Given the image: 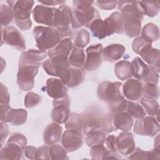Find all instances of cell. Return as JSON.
I'll list each match as a JSON object with an SVG mask.
<instances>
[{
	"label": "cell",
	"instance_id": "obj_60",
	"mask_svg": "<svg viewBox=\"0 0 160 160\" xmlns=\"http://www.w3.org/2000/svg\"><path fill=\"white\" fill-rule=\"evenodd\" d=\"M123 159L122 157H121L120 155L118 154L117 152H109L108 156L106 158V159Z\"/></svg>",
	"mask_w": 160,
	"mask_h": 160
},
{
	"label": "cell",
	"instance_id": "obj_33",
	"mask_svg": "<svg viewBox=\"0 0 160 160\" xmlns=\"http://www.w3.org/2000/svg\"><path fill=\"white\" fill-rule=\"evenodd\" d=\"M85 60L86 56L83 48L74 47L68 56L70 66L81 68L84 65Z\"/></svg>",
	"mask_w": 160,
	"mask_h": 160
},
{
	"label": "cell",
	"instance_id": "obj_35",
	"mask_svg": "<svg viewBox=\"0 0 160 160\" xmlns=\"http://www.w3.org/2000/svg\"><path fill=\"white\" fill-rule=\"evenodd\" d=\"M64 124L67 130H72L82 132L83 128V114L72 112Z\"/></svg>",
	"mask_w": 160,
	"mask_h": 160
},
{
	"label": "cell",
	"instance_id": "obj_34",
	"mask_svg": "<svg viewBox=\"0 0 160 160\" xmlns=\"http://www.w3.org/2000/svg\"><path fill=\"white\" fill-rule=\"evenodd\" d=\"M145 41L152 43L159 38V29L158 26L152 22L146 24L141 31V36Z\"/></svg>",
	"mask_w": 160,
	"mask_h": 160
},
{
	"label": "cell",
	"instance_id": "obj_29",
	"mask_svg": "<svg viewBox=\"0 0 160 160\" xmlns=\"http://www.w3.org/2000/svg\"><path fill=\"white\" fill-rule=\"evenodd\" d=\"M28 112L23 109L11 108L7 112L5 122H10L14 126H21L24 124L27 120Z\"/></svg>",
	"mask_w": 160,
	"mask_h": 160
},
{
	"label": "cell",
	"instance_id": "obj_52",
	"mask_svg": "<svg viewBox=\"0 0 160 160\" xmlns=\"http://www.w3.org/2000/svg\"><path fill=\"white\" fill-rule=\"evenodd\" d=\"M106 148L109 152H117V146H116V137L114 135H109L106 138L104 141Z\"/></svg>",
	"mask_w": 160,
	"mask_h": 160
},
{
	"label": "cell",
	"instance_id": "obj_5",
	"mask_svg": "<svg viewBox=\"0 0 160 160\" xmlns=\"http://www.w3.org/2000/svg\"><path fill=\"white\" fill-rule=\"evenodd\" d=\"M40 64H26L19 66L17 84L24 91L31 90L34 86V78L38 72Z\"/></svg>",
	"mask_w": 160,
	"mask_h": 160
},
{
	"label": "cell",
	"instance_id": "obj_46",
	"mask_svg": "<svg viewBox=\"0 0 160 160\" xmlns=\"http://www.w3.org/2000/svg\"><path fill=\"white\" fill-rule=\"evenodd\" d=\"M100 129L106 134L116 131V128L113 124L112 114H106L101 119Z\"/></svg>",
	"mask_w": 160,
	"mask_h": 160
},
{
	"label": "cell",
	"instance_id": "obj_1",
	"mask_svg": "<svg viewBox=\"0 0 160 160\" xmlns=\"http://www.w3.org/2000/svg\"><path fill=\"white\" fill-rule=\"evenodd\" d=\"M93 1H73L71 14V26L72 29L82 26L88 27L96 18H100L98 10L93 6Z\"/></svg>",
	"mask_w": 160,
	"mask_h": 160
},
{
	"label": "cell",
	"instance_id": "obj_49",
	"mask_svg": "<svg viewBox=\"0 0 160 160\" xmlns=\"http://www.w3.org/2000/svg\"><path fill=\"white\" fill-rule=\"evenodd\" d=\"M8 141L15 142L17 144L21 146L24 149H25V148L27 146V143H28L27 138H26V136L19 132L12 133L11 134V136L9 137V138L8 139Z\"/></svg>",
	"mask_w": 160,
	"mask_h": 160
},
{
	"label": "cell",
	"instance_id": "obj_59",
	"mask_svg": "<svg viewBox=\"0 0 160 160\" xmlns=\"http://www.w3.org/2000/svg\"><path fill=\"white\" fill-rule=\"evenodd\" d=\"M41 4H42L43 5H47V6H54V5H61L65 3L64 1H52V0H47V1H38Z\"/></svg>",
	"mask_w": 160,
	"mask_h": 160
},
{
	"label": "cell",
	"instance_id": "obj_7",
	"mask_svg": "<svg viewBox=\"0 0 160 160\" xmlns=\"http://www.w3.org/2000/svg\"><path fill=\"white\" fill-rule=\"evenodd\" d=\"M160 126L158 119L153 116H144L136 121L134 132L139 135L154 136L159 132Z\"/></svg>",
	"mask_w": 160,
	"mask_h": 160
},
{
	"label": "cell",
	"instance_id": "obj_8",
	"mask_svg": "<svg viewBox=\"0 0 160 160\" xmlns=\"http://www.w3.org/2000/svg\"><path fill=\"white\" fill-rule=\"evenodd\" d=\"M52 105V119L58 124L65 123L70 116V99L69 96L66 95L61 98L54 99Z\"/></svg>",
	"mask_w": 160,
	"mask_h": 160
},
{
	"label": "cell",
	"instance_id": "obj_30",
	"mask_svg": "<svg viewBox=\"0 0 160 160\" xmlns=\"http://www.w3.org/2000/svg\"><path fill=\"white\" fill-rule=\"evenodd\" d=\"M114 69L116 77L120 80L124 81L133 76V66L128 61L122 60L118 62Z\"/></svg>",
	"mask_w": 160,
	"mask_h": 160
},
{
	"label": "cell",
	"instance_id": "obj_40",
	"mask_svg": "<svg viewBox=\"0 0 160 160\" xmlns=\"http://www.w3.org/2000/svg\"><path fill=\"white\" fill-rule=\"evenodd\" d=\"M142 94L146 99L156 101L159 95V88L155 83L146 82V84L142 86Z\"/></svg>",
	"mask_w": 160,
	"mask_h": 160
},
{
	"label": "cell",
	"instance_id": "obj_4",
	"mask_svg": "<svg viewBox=\"0 0 160 160\" xmlns=\"http://www.w3.org/2000/svg\"><path fill=\"white\" fill-rule=\"evenodd\" d=\"M72 9L66 4H61L56 8L53 20V26L62 38H69L72 35L71 26Z\"/></svg>",
	"mask_w": 160,
	"mask_h": 160
},
{
	"label": "cell",
	"instance_id": "obj_24",
	"mask_svg": "<svg viewBox=\"0 0 160 160\" xmlns=\"http://www.w3.org/2000/svg\"><path fill=\"white\" fill-rule=\"evenodd\" d=\"M113 124L116 129L123 131H130L133 126L132 118L126 112H121L112 114Z\"/></svg>",
	"mask_w": 160,
	"mask_h": 160
},
{
	"label": "cell",
	"instance_id": "obj_12",
	"mask_svg": "<svg viewBox=\"0 0 160 160\" xmlns=\"http://www.w3.org/2000/svg\"><path fill=\"white\" fill-rule=\"evenodd\" d=\"M117 5L123 18L134 17L141 20L144 18V11L139 1H119Z\"/></svg>",
	"mask_w": 160,
	"mask_h": 160
},
{
	"label": "cell",
	"instance_id": "obj_38",
	"mask_svg": "<svg viewBox=\"0 0 160 160\" xmlns=\"http://www.w3.org/2000/svg\"><path fill=\"white\" fill-rule=\"evenodd\" d=\"M140 103L143 108L146 114L149 116H157L159 114V103L156 100L148 99L144 98H141Z\"/></svg>",
	"mask_w": 160,
	"mask_h": 160
},
{
	"label": "cell",
	"instance_id": "obj_44",
	"mask_svg": "<svg viewBox=\"0 0 160 160\" xmlns=\"http://www.w3.org/2000/svg\"><path fill=\"white\" fill-rule=\"evenodd\" d=\"M0 12L1 27L7 26L12 22L14 18L12 9L8 5L1 4L0 6Z\"/></svg>",
	"mask_w": 160,
	"mask_h": 160
},
{
	"label": "cell",
	"instance_id": "obj_27",
	"mask_svg": "<svg viewBox=\"0 0 160 160\" xmlns=\"http://www.w3.org/2000/svg\"><path fill=\"white\" fill-rule=\"evenodd\" d=\"M73 48V43L71 39L70 38H64L61 39L54 48L48 51V55L49 58L58 55L69 56Z\"/></svg>",
	"mask_w": 160,
	"mask_h": 160
},
{
	"label": "cell",
	"instance_id": "obj_36",
	"mask_svg": "<svg viewBox=\"0 0 160 160\" xmlns=\"http://www.w3.org/2000/svg\"><path fill=\"white\" fill-rule=\"evenodd\" d=\"M106 138V134L99 129L87 135L86 138V143L89 147L98 144H104Z\"/></svg>",
	"mask_w": 160,
	"mask_h": 160
},
{
	"label": "cell",
	"instance_id": "obj_56",
	"mask_svg": "<svg viewBox=\"0 0 160 160\" xmlns=\"http://www.w3.org/2000/svg\"><path fill=\"white\" fill-rule=\"evenodd\" d=\"M146 159L148 160H159L160 159V148H154L151 151H146Z\"/></svg>",
	"mask_w": 160,
	"mask_h": 160
},
{
	"label": "cell",
	"instance_id": "obj_58",
	"mask_svg": "<svg viewBox=\"0 0 160 160\" xmlns=\"http://www.w3.org/2000/svg\"><path fill=\"white\" fill-rule=\"evenodd\" d=\"M36 148L32 146H26L24 149L25 156L30 159H35V153L36 151Z\"/></svg>",
	"mask_w": 160,
	"mask_h": 160
},
{
	"label": "cell",
	"instance_id": "obj_14",
	"mask_svg": "<svg viewBox=\"0 0 160 160\" xmlns=\"http://www.w3.org/2000/svg\"><path fill=\"white\" fill-rule=\"evenodd\" d=\"M61 144L68 152L78 150L83 144V136L81 132L66 130L61 137Z\"/></svg>",
	"mask_w": 160,
	"mask_h": 160
},
{
	"label": "cell",
	"instance_id": "obj_32",
	"mask_svg": "<svg viewBox=\"0 0 160 160\" xmlns=\"http://www.w3.org/2000/svg\"><path fill=\"white\" fill-rule=\"evenodd\" d=\"M133 66V76L139 81L146 77L149 72L150 66L147 65L139 57H136L131 62Z\"/></svg>",
	"mask_w": 160,
	"mask_h": 160
},
{
	"label": "cell",
	"instance_id": "obj_18",
	"mask_svg": "<svg viewBox=\"0 0 160 160\" xmlns=\"http://www.w3.org/2000/svg\"><path fill=\"white\" fill-rule=\"evenodd\" d=\"M118 151L122 155L129 156L135 149L134 136L131 132L123 131L116 137Z\"/></svg>",
	"mask_w": 160,
	"mask_h": 160
},
{
	"label": "cell",
	"instance_id": "obj_41",
	"mask_svg": "<svg viewBox=\"0 0 160 160\" xmlns=\"http://www.w3.org/2000/svg\"><path fill=\"white\" fill-rule=\"evenodd\" d=\"M127 102L128 101L122 95H121L108 103L111 112L116 114L124 111L126 109Z\"/></svg>",
	"mask_w": 160,
	"mask_h": 160
},
{
	"label": "cell",
	"instance_id": "obj_17",
	"mask_svg": "<svg viewBox=\"0 0 160 160\" xmlns=\"http://www.w3.org/2000/svg\"><path fill=\"white\" fill-rule=\"evenodd\" d=\"M45 89L48 96L53 99L61 98L68 95L66 85L59 79L53 78L48 79Z\"/></svg>",
	"mask_w": 160,
	"mask_h": 160
},
{
	"label": "cell",
	"instance_id": "obj_26",
	"mask_svg": "<svg viewBox=\"0 0 160 160\" xmlns=\"http://www.w3.org/2000/svg\"><path fill=\"white\" fill-rule=\"evenodd\" d=\"M139 55L144 61L155 68L159 72V50L152 48V45L141 51Z\"/></svg>",
	"mask_w": 160,
	"mask_h": 160
},
{
	"label": "cell",
	"instance_id": "obj_3",
	"mask_svg": "<svg viewBox=\"0 0 160 160\" xmlns=\"http://www.w3.org/2000/svg\"><path fill=\"white\" fill-rule=\"evenodd\" d=\"M32 32L37 47L40 50L46 51L54 48L61 39L59 32L50 26H36Z\"/></svg>",
	"mask_w": 160,
	"mask_h": 160
},
{
	"label": "cell",
	"instance_id": "obj_48",
	"mask_svg": "<svg viewBox=\"0 0 160 160\" xmlns=\"http://www.w3.org/2000/svg\"><path fill=\"white\" fill-rule=\"evenodd\" d=\"M151 45H152V43L145 41L141 36H139L133 40L132 42V49L135 53L139 54L141 51Z\"/></svg>",
	"mask_w": 160,
	"mask_h": 160
},
{
	"label": "cell",
	"instance_id": "obj_55",
	"mask_svg": "<svg viewBox=\"0 0 160 160\" xmlns=\"http://www.w3.org/2000/svg\"><path fill=\"white\" fill-rule=\"evenodd\" d=\"M129 159H146V151L137 148L129 155Z\"/></svg>",
	"mask_w": 160,
	"mask_h": 160
},
{
	"label": "cell",
	"instance_id": "obj_43",
	"mask_svg": "<svg viewBox=\"0 0 160 160\" xmlns=\"http://www.w3.org/2000/svg\"><path fill=\"white\" fill-rule=\"evenodd\" d=\"M50 159H68L67 151L65 148L59 144H52L49 146Z\"/></svg>",
	"mask_w": 160,
	"mask_h": 160
},
{
	"label": "cell",
	"instance_id": "obj_42",
	"mask_svg": "<svg viewBox=\"0 0 160 160\" xmlns=\"http://www.w3.org/2000/svg\"><path fill=\"white\" fill-rule=\"evenodd\" d=\"M90 41V34L85 29H80L76 32L74 44L76 47L83 48L86 46Z\"/></svg>",
	"mask_w": 160,
	"mask_h": 160
},
{
	"label": "cell",
	"instance_id": "obj_23",
	"mask_svg": "<svg viewBox=\"0 0 160 160\" xmlns=\"http://www.w3.org/2000/svg\"><path fill=\"white\" fill-rule=\"evenodd\" d=\"M126 51L125 47L120 44H111L102 51V58L106 61L114 62L121 59Z\"/></svg>",
	"mask_w": 160,
	"mask_h": 160
},
{
	"label": "cell",
	"instance_id": "obj_6",
	"mask_svg": "<svg viewBox=\"0 0 160 160\" xmlns=\"http://www.w3.org/2000/svg\"><path fill=\"white\" fill-rule=\"evenodd\" d=\"M1 45L4 42L18 51L26 49L25 39L16 28L12 26L1 27Z\"/></svg>",
	"mask_w": 160,
	"mask_h": 160
},
{
	"label": "cell",
	"instance_id": "obj_54",
	"mask_svg": "<svg viewBox=\"0 0 160 160\" xmlns=\"http://www.w3.org/2000/svg\"><path fill=\"white\" fill-rule=\"evenodd\" d=\"M97 5L99 8L104 10H110L116 8L118 4L117 1H97Z\"/></svg>",
	"mask_w": 160,
	"mask_h": 160
},
{
	"label": "cell",
	"instance_id": "obj_37",
	"mask_svg": "<svg viewBox=\"0 0 160 160\" xmlns=\"http://www.w3.org/2000/svg\"><path fill=\"white\" fill-rule=\"evenodd\" d=\"M139 2L143 9L144 14L152 18L158 14L160 9L159 1H140Z\"/></svg>",
	"mask_w": 160,
	"mask_h": 160
},
{
	"label": "cell",
	"instance_id": "obj_11",
	"mask_svg": "<svg viewBox=\"0 0 160 160\" xmlns=\"http://www.w3.org/2000/svg\"><path fill=\"white\" fill-rule=\"evenodd\" d=\"M121 86L122 83L120 82L104 81L100 83L98 87V96L101 100L108 102L122 95L121 92Z\"/></svg>",
	"mask_w": 160,
	"mask_h": 160
},
{
	"label": "cell",
	"instance_id": "obj_31",
	"mask_svg": "<svg viewBox=\"0 0 160 160\" xmlns=\"http://www.w3.org/2000/svg\"><path fill=\"white\" fill-rule=\"evenodd\" d=\"M124 30L126 35L130 38H134L140 34L141 30V20L134 18H124Z\"/></svg>",
	"mask_w": 160,
	"mask_h": 160
},
{
	"label": "cell",
	"instance_id": "obj_53",
	"mask_svg": "<svg viewBox=\"0 0 160 160\" xmlns=\"http://www.w3.org/2000/svg\"><path fill=\"white\" fill-rule=\"evenodd\" d=\"M10 101V96L6 86L1 83L0 92V102L1 104H9Z\"/></svg>",
	"mask_w": 160,
	"mask_h": 160
},
{
	"label": "cell",
	"instance_id": "obj_61",
	"mask_svg": "<svg viewBox=\"0 0 160 160\" xmlns=\"http://www.w3.org/2000/svg\"><path fill=\"white\" fill-rule=\"evenodd\" d=\"M154 148H160V147H159V134L155 138V139H154Z\"/></svg>",
	"mask_w": 160,
	"mask_h": 160
},
{
	"label": "cell",
	"instance_id": "obj_22",
	"mask_svg": "<svg viewBox=\"0 0 160 160\" xmlns=\"http://www.w3.org/2000/svg\"><path fill=\"white\" fill-rule=\"evenodd\" d=\"M62 127L57 122L49 124L44 131L43 140L46 145H52L58 143L61 139Z\"/></svg>",
	"mask_w": 160,
	"mask_h": 160
},
{
	"label": "cell",
	"instance_id": "obj_13",
	"mask_svg": "<svg viewBox=\"0 0 160 160\" xmlns=\"http://www.w3.org/2000/svg\"><path fill=\"white\" fill-rule=\"evenodd\" d=\"M84 78V72L82 68L71 66L66 68L59 76L60 79L70 88L79 85L83 81Z\"/></svg>",
	"mask_w": 160,
	"mask_h": 160
},
{
	"label": "cell",
	"instance_id": "obj_47",
	"mask_svg": "<svg viewBox=\"0 0 160 160\" xmlns=\"http://www.w3.org/2000/svg\"><path fill=\"white\" fill-rule=\"evenodd\" d=\"M41 96L34 92H29L24 98V105L27 108H32L38 104L41 101Z\"/></svg>",
	"mask_w": 160,
	"mask_h": 160
},
{
	"label": "cell",
	"instance_id": "obj_15",
	"mask_svg": "<svg viewBox=\"0 0 160 160\" xmlns=\"http://www.w3.org/2000/svg\"><path fill=\"white\" fill-rule=\"evenodd\" d=\"M56 8L44 6L43 4H38L35 6L32 10V15L34 21L50 27L53 26V20Z\"/></svg>",
	"mask_w": 160,
	"mask_h": 160
},
{
	"label": "cell",
	"instance_id": "obj_50",
	"mask_svg": "<svg viewBox=\"0 0 160 160\" xmlns=\"http://www.w3.org/2000/svg\"><path fill=\"white\" fill-rule=\"evenodd\" d=\"M150 66V65H149ZM159 80V72L155 69L154 67L150 66L149 72L146 77L143 79L145 82H151L157 84Z\"/></svg>",
	"mask_w": 160,
	"mask_h": 160
},
{
	"label": "cell",
	"instance_id": "obj_2",
	"mask_svg": "<svg viewBox=\"0 0 160 160\" xmlns=\"http://www.w3.org/2000/svg\"><path fill=\"white\" fill-rule=\"evenodd\" d=\"M13 12L14 19L17 26L22 31L31 29L32 22L30 19L34 1L32 0L7 1Z\"/></svg>",
	"mask_w": 160,
	"mask_h": 160
},
{
	"label": "cell",
	"instance_id": "obj_21",
	"mask_svg": "<svg viewBox=\"0 0 160 160\" xmlns=\"http://www.w3.org/2000/svg\"><path fill=\"white\" fill-rule=\"evenodd\" d=\"M24 154V149L15 142L7 141L0 151V159H21Z\"/></svg>",
	"mask_w": 160,
	"mask_h": 160
},
{
	"label": "cell",
	"instance_id": "obj_28",
	"mask_svg": "<svg viewBox=\"0 0 160 160\" xmlns=\"http://www.w3.org/2000/svg\"><path fill=\"white\" fill-rule=\"evenodd\" d=\"M106 21L109 31V36L116 33H122L124 28V20L121 14L119 12H114L109 16L105 19Z\"/></svg>",
	"mask_w": 160,
	"mask_h": 160
},
{
	"label": "cell",
	"instance_id": "obj_25",
	"mask_svg": "<svg viewBox=\"0 0 160 160\" xmlns=\"http://www.w3.org/2000/svg\"><path fill=\"white\" fill-rule=\"evenodd\" d=\"M92 36L98 39H102L109 36V31L108 24L105 19L98 18L94 19L88 26Z\"/></svg>",
	"mask_w": 160,
	"mask_h": 160
},
{
	"label": "cell",
	"instance_id": "obj_10",
	"mask_svg": "<svg viewBox=\"0 0 160 160\" xmlns=\"http://www.w3.org/2000/svg\"><path fill=\"white\" fill-rule=\"evenodd\" d=\"M103 47L101 44L91 45L87 48L86 59L84 65V68L88 71L96 70L102 62Z\"/></svg>",
	"mask_w": 160,
	"mask_h": 160
},
{
	"label": "cell",
	"instance_id": "obj_16",
	"mask_svg": "<svg viewBox=\"0 0 160 160\" xmlns=\"http://www.w3.org/2000/svg\"><path fill=\"white\" fill-rule=\"evenodd\" d=\"M142 86L138 79H128L123 86L124 96L130 101H139L142 96Z\"/></svg>",
	"mask_w": 160,
	"mask_h": 160
},
{
	"label": "cell",
	"instance_id": "obj_51",
	"mask_svg": "<svg viewBox=\"0 0 160 160\" xmlns=\"http://www.w3.org/2000/svg\"><path fill=\"white\" fill-rule=\"evenodd\" d=\"M35 159H50L49 154V146H42L36 149Z\"/></svg>",
	"mask_w": 160,
	"mask_h": 160
},
{
	"label": "cell",
	"instance_id": "obj_9",
	"mask_svg": "<svg viewBox=\"0 0 160 160\" xmlns=\"http://www.w3.org/2000/svg\"><path fill=\"white\" fill-rule=\"evenodd\" d=\"M42 65L44 71L49 75L59 78L66 68L71 66L69 63L68 56L61 55L49 58L43 61Z\"/></svg>",
	"mask_w": 160,
	"mask_h": 160
},
{
	"label": "cell",
	"instance_id": "obj_39",
	"mask_svg": "<svg viewBox=\"0 0 160 160\" xmlns=\"http://www.w3.org/2000/svg\"><path fill=\"white\" fill-rule=\"evenodd\" d=\"M127 112L133 118L136 119H141L146 116V112L138 102H132V101H129L127 102L126 109Z\"/></svg>",
	"mask_w": 160,
	"mask_h": 160
},
{
	"label": "cell",
	"instance_id": "obj_19",
	"mask_svg": "<svg viewBox=\"0 0 160 160\" xmlns=\"http://www.w3.org/2000/svg\"><path fill=\"white\" fill-rule=\"evenodd\" d=\"M48 52L43 50L29 49L23 52L19 60V66L26 64H40L42 60L47 56Z\"/></svg>",
	"mask_w": 160,
	"mask_h": 160
},
{
	"label": "cell",
	"instance_id": "obj_57",
	"mask_svg": "<svg viewBox=\"0 0 160 160\" xmlns=\"http://www.w3.org/2000/svg\"><path fill=\"white\" fill-rule=\"evenodd\" d=\"M0 124H1V146H2V144L8 135L9 130H8V126L5 123V122L1 121Z\"/></svg>",
	"mask_w": 160,
	"mask_h": 160
},
{
	"label": "cell",
	"instance_id": "obj_45",
	"mask_svg": "<svg viewBox=\"0 0 160 160\" xmlns=\"http://www.w3.org/2000/svg\"><path fill=\"white\" fill-rule=\"evenodd\" d=\"M108 153V150L103 144H98L92 146L89 150V154L92 159L94 160L106 159Z\"/></svg>",
	"mask_w": 160,
	"mask_h": 160
},
{
	"label": "cell",
	"instance_id": "obj_20",
	"mask_svg": "<svg viewBox=\"0 0 160 160\" xmlns=\"http://www.w3.org/2000/svg\"><path fill=\"white\" fill-rule=\"evenodd\" d=\"M83 114L82 132L88 135L91 132L100 129L101 116L95 110H89Z\"/></svg>",
	"mask_w": 160,
	"mask_h": 160
}]
</instances>
